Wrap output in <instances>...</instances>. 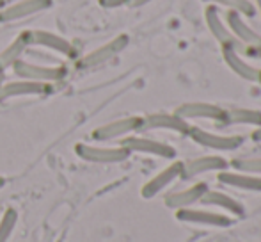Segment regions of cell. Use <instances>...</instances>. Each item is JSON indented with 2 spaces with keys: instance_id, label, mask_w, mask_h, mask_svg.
<instances>
[{
  "instance_id": "6da1fadb",
  "label": "cell",
  "mask_w": 261,
  "mask_h": 242,
  "mask_svg": "<svg viewBox=\"0 0 261 242\" xmlns=\"http://www.w3.org/2000/svg\"><path fill=\"white\" fill-rule=\"evenodd\" d=\"M11 69H13V73L18 79L34 80V82H46V84L62 82L66 79V75H68V69L62 64L45 66V64H36V62H29L25 59H18Z\"/></svg>"
},
{
  "instance_id": "7a4b0ae2",
  "label": "cell",
  "mask_w": 261,
  "mask_h": 242,
  "mask_svg": "<svg viewBox=\"0 0 261 242\" xmlns=\"http://www.w3.org/2000/svg\"><path fill=\"white\" fill-rule=\"evenodd\" d=\"M128 45H130V38H128V34L116 36V38H112L110 41L103 43L101 46L91 50L89 54H86V56H82L80 59H76V62H75L76 69L98 68V66L105 64V62L114 59L116 56H119V54L123 52Z\"/></svg>"
},
{
  "instance_id": "3957f363",
  "label": "cell",
  "mask_w": 261,
  "mask_h": 242,
  "mask_svg": "<svg viewBox=\"0 0 261 242\" xmlns=\"http://www.w3.org/2000/svg\"><path fill=\"white\" fill-rule=\"evenodd\" d=\"M75 153L79 159L93 164H119L130 159L132 153L123 146H94L87 142H76Z\"/></svg>"
},
{
  "instance_id": "277c9868",
  "label": "cell",
  "mask_w": 261,
  "mask_h": 242,
  "mask_svg": "<svg viewBox=\"0 0 261 242\" xmlns=\"http://www.w3.org/2000/svg\"><path fill=\"white\" fill-rule=\"evenodd\" d=\"M137 130H142V116H128V118H121L110 121V123L100 125V127L91 132V137L98 142H107L126 137V135H132Z\"/></svg>"
},
{
  "instance_id": "5b68a950",
  "label": "cell",
  "mask_w": 261,
  "mask_h": 242,
  "mask_svg": "<svg viewBox=\"0 0 261 242\" xmlns=\"http://www.w3.org/2000/svg\"><path fill=\"white\" fill-rule=\"evenodd\" d=\"M189 137L203 148L217 150V152H233L244 144L242 135H220L204 130L201 127H190Z\"/></svg>"
},
{
  "instance_id": "8992f818",
  "label": "cell",
  "mask_w": 261,
  "mask_h": 242,
  "mask_svg": "<svg viewBox=\"0 0 261 242\" xmlns=\"http://www.w3.org/2000/svg\"><path fill=\"white\" fill-rule=\"evenodd\" d=\"M121 146L126 148L130 153H146V155H155L162 159H174L176 150L171 144H165L156 139L141 137V135H126L121 139Z\"/></svg>"
},
{
  "instance_id": "52a82bcc",
  "label": "cell",
  "mask_w": 261,
  "mask_h": 242,
  "mask_svg": "<svg viewBox=\"0 0 261 242\" xmlns=\"http://www.w3.org/2000/svg\"><path fill=\"white\" fill-rule=\"evenodd\" d=\"M54 91V84L34 82V80L18 79L13 82H4L0 89V102L18 96H46Z\"/></svg>"
},
{
  "instance_id": "ba28073f",
  "label": "cell",
  "mask_w": 261,
  "mask_h": 242,
  "mask_svg": "<svg viewBox=\"0 0 261 242\" xmlns=\"http://www.w3.org/2000/svg\"><path fill=\"white\" fill-rule=\"evenodd\" d=\"M52 4V0H18L0 9V23H11V21L34 16V14L50 9Z\"/></svg>"
},
{
  "instance_id": "9c48e42d",
  "label": "cell",
  "mask_w": 261,
  "mask_h": 242,
  "mask_svg": "<svg viewBox=\"0 0 261 242\" xmlns=\"http://www.w3.org/2000/svg\"><path fill=\"white\" fill-rule=\"evenodd\" d=\"M176 219L183 223H194V225L203 226H231L234 219L226 214L213 210H204V208H178L176 210Z\"/></svg>"
},
{
  "instance_id": "30bf717a",
  "label": "cell",
  "mask_w": 261,
  "mask_h": 242,
  "mask_svg": "<svg viewBox=\"0 0 261 242\" xmlns=\"http://www.w3.org/2000/svg\"><path fill=\"white\" fill-rule=\"evenodd\" d=\"M31 39H32V45L48 49L52 52H57L59 56H64L68 59H75L76 57L75 45L71 41H68L66 38H62V36L55 34V32L34 29V31H31Z\"/></svg>"
},
{
  "instance_id": "8fae6325",
  "label": "cell",
  "mask_w": 261,
  "mask_h": 242,
  "mask_svg": "<svg viewBox=\"0 0 261 242\" xmlns=\"http://www.w3.org/2000/svg\"><path fill=\"white\" fill-rule=\"evenodd\" d=\"M226 23H227V29L231 31V34L237 38V41L240 43V45H245V50L261 49V36L249 27L247 21L244 20V16H242L240 13H237V11H227Z\"/></svg>"
},
{
  "instance_id": "7c38bea8",
  "label": "cell",
  "mask_w": 261,
  "mask_h": 242,
  "mask_svg": "<svg viewBox=\"0 0 261 242\" xmlns=\"http://www.w3.org/2000/svg\"><path fill=\"white\" fill-rule=\"evenodd\" d=\"M142 130H171L176 134L189 135L190 125L174 112H155L142 118Z\"/></svg>"
},
{
  "instance_id": "4fadbf2b",
  "label": "cell",
  "mask_w": 261,
  "mask_h": 242,
  "mask_svg": "<svg viewBox=\"0 0 261 242\" xmlns=\"http://www.w3.org/2000/svg\"><path fill=\"white\" fill-rule=\"evenodd\" d=\"M181 175H183V162L176 160V162H172L171 166L162 170L160 173H156L155 177L151 178V180H148L144 185H142L141 196L146 198V200H151V198H155L158 192H162L167 185H171L174 180L181 178Z\"/></svg>"
},
{
  "instance_id": "5bb4252c",
  "label": "cell",
  "mask_w": 261,
  "mask_h": 242,
  "mask_svg": "<svg viewBox=\"0 0 261 242\" xmlns=\"http://www.w3.org/2000/svg\"><path fill=\"white\" fill-rule=\"evenodd\" d=\"M176 116L183 118L185 121L189 119H213V121H224L226 111L219 105L204 104V102H189V104L179 105L174 111Z\"/></svg>"
},
{
  "instance_id": "9a60e30c",
  "label": "cell",
  "mask_w": 261,
  "mask_h": 242,
  "mask_svg": "<svg viewBox=\"0 0 261 242\" xmlns=\"http://www.w3.org/2000/svg\"><path fill=\"white\" fill-rule=\"evenodd\" d=\"M204 21H206L208 31L213 34V38L220 43V46H234V49H237V46L240 45V43L237 41V38L231 34L227 25L222 21L217 6H208L206 9H204Z\"/></svg>"
},
{
  "instance_id": "2e32d148",
  "label": "cell",
  "mask_w": 261,
  "mask_h": 242,
  "mask_svg": "<svg viewBox=\"0 0 261 242\" xmlns=\"http://www.w3.org/2000/svg\"><path fill=\"white\" fill-rule=\"evenodd\" d=\"M227 167V160L219 155H204L192 159L189 162H183V175L181 178L189 180L197 175L208 173V171H224Z\"/></svg>"
},
{
  "instance_id": "e0dca14e",
  "label": "cell",
  "mask_w": 261,
  "mask_h": 242,
  "mask_svg": "<svg viewBox=\"0 0 261 242\" xmlns=\"http://www.w3.org/2000/svg\"><path fill=\"white\" fill-rule=\"evenodd\" d=\"M206 190H208V183L197 182V183H194V185L187 187V189L178 190V192L167 194L164 200L165 207L174 208V210H178V208H187V207H190V205L196 203V201H199Z\"/></svg>"
},
{
  "instance_id": "ac0fdd59",
  "label": "cell",
  "mask_w": 261,
  "mask_h": 242,
  "mask_svg": "<svg viewBox=\"0 0 261 242\" xmlns=\"http://www.w3.org/2000/svg\"><path fill=\"white\" fill-rule=\"evenodd\" d=\"M222 57L226 61V64L244 80H249V82H258L259 80L261 69L254 68V66L249 64L245 59H242L234 46H222Z\"/></svg>"
},
{
  "instance_id": "d6986e66",
  "label": "cell",
  "mask_w": 261,
  "mask_h": 242,
  "mask_svg": "<svg viewBox=\"0 0 261 242\" xmlns=\"http://www.w3.org/2000/svg\"><path fill=\"white\" fill-rule=\"evenodd\" d=\"M29 46H32L31 31H23L0 52V71H6L7 68H13L18 59H21Z\"/></svg>"
},
{
  "instance_id": "ffe728a7",
  "label": "cell",
  "mask_w": 261,
  "mask_h": 242,
  "mask_svg": "<svg viewBox=\"0 0 261 242\" xmlns=\"http://www.w3.org/2000/svg\"><path fill=\"white\" fill-rule=\"evenodd\" d=\"M219 182L224 185L234 187L240 190H251V192H261V178L249 173H240V171H220Z\"/></svg>"
},
{
  "instance_id": "44dd1931",
  "label": "cell",
  "mask_w": 261,
  "mask_h": 242,
  "mask_svg": "<svg viewBox=\"0 0 261 242\" xmlns=\"http://www.w3.org/2000/svg\"><path fill=\"white\" fill-rule=\"evenodd\" d=\"M201 203L208 205V207H219L222 210H227L233 215H244V205L238 200H234L233 196L226 192H220V190H206L201 198Z\"/></svg>"
},
{
  "instance_id": "7402d4cb",
  "label": "cell",
  "mask_w": 261,
  "mask_h": 242,
  "mask_svg": "<svg viewBox=\"0 0 261 242\" xmlns=\"http://www.w3.org/2000/svg\"><path fill=\"white\" fill-rule=\"evenodd\" d=\"M222 125H252L261 127V111L256 109H231L226 111Z\"/></svg>"
},
{
  "instance_id": "603a6c76",
  "label": "cell",
  "mask_w": 261,
  "mask_h": 242,
  "mask_svg": "<svg viewBox=\"0 0 261 242\" xmlns=\"http://www.w3.org/2000/svg\"><path fill=\"white\" fill-rule=\"evenodd\" d=\"M210 2V6H224L229 11H237L242 16H254L256 14V7L251 0H204Z\"/></svg>"
},
{
  "instance_id": "cb8c5ba5",
  "label": "cell",
  "mask_w": 261,
  "mask_h": 242,
  "mask_svg": "<svg viewBox=\"0 0 261 242\" xmlns=\"http://www.w3.org/2000/svg\"><path fill=\"white\" fill-rule=\"evenodd\" d=\"M18 223V212L14 208H7L0 219V242H7L9 237L13 235L14 228Z\"/></svg>"
},
{
  "instance_id": "d4e9b609",
  "label": "cell",
  "mask_w": 261,
  "mask_h": 242,
  "mask_svg": "<svg viewBox=\"0 0 261 242\" xmlns=\"http://www.w3.org/2000/svg\"><path fill=\"white\" fill-rule=\"evenodd\" d=\"M231 166L240 173H261V157H238L231 160Z\"/></svg>"
},
{
  "instance_id": "484cf974",
  "label": "cell",
  "mask_w": 261,
  "mask_h": 242,
  "mask_svg": "<svg viewBox=\"0 0 261 242\" xmlns=\"http://www.w3.org/2000/svg\"><path fill=\"white\" fill-rule=\"evenodd\" d=\"M98 2H100V6L105 7V9H116V7L128 6V4L132 6L134 0H98Z\"/></svg>"
},
{
  "instance_id": "4316f807",
  "label": "cell",
  "mask_w": 261,
  "mask_h": 242,
  "mask_svg": "<svg viewBox=\"0 0 261 242\" xmlns=\"http://www.w3.org/2000/svg\"><path fill=\"white\" fill-rule=\"evenodd\" d=\"M245 52H247L249 56H252V57H258V59H261V49H252V50H245Z\"/></svg>"
},
{
  "instance_id": "83f0119b",
  "label": "cell",
  "mask_w": 261,
  "mask_h": 242,
  "mask_svg": "<svg viewBox=\"0 0 261 242\" xmlns=\"http://www.w3.org/2000/svg\"><path fill=\"white\" fill-rule=\"evenodd\" d=\"M252 139H254V141H258V142H261V127H258L254 132H252Z\"/></svg>"
},
{
  "instance_id": "f1b7e54d",
  "label": "cell",
  "mask_w": 261,
  "mask_h": 242,
  "mask_svg": "<svg viewBox=\"0 0 261 242\" xmlns=\"http://www.w3.org/2000/svg\"><path fill=\"white\" fill-rule=\"evenodd\" d=\"M149 2H151V0H134V2H132V6L141 7V6H146V4H149Z\"/></svg>"
},
{
  "instance_id": "f546056e",
  "label": "cell",
  "mask_w": 261,
  "mask_h": 242,
  "mask_svg": "<svg viewBox=\"0 0 261 242\" xmlns=\"http://www.w3.org/2000/svg\"><path fill=\"white\" fill-rule=\"evenodd\" d=\"M4 86V71H0V89H2Z\"/></svg>"
},
{
  "instance_id": "4dcf8cb0",
  "label": "cell",
  "mask_w": 261,
  "mask_h": 242,
  "mask_svg": "<svg viewBox=\"0 0 261 242\" xmlns=\"http://www.w3.org/2000/svg\"><path fill=\"white\" fill-rule=\"evenodd\" d=\"M254 4H256V7H258V11L261 13V0H254Z\"/></svg>"
},
{
  "instance_id": "1f68e13d",
  "label": "cell",
  "mask_w": 261,
  "mask_h": 242,
  "mask_svg": "<svg viewBox=\"0 0 261 242\" xmlns=\"http://www.w3.org/2000/svg\"><path fill=\"white\" fill-rule=\"evenodd\" d=\"M4 185H6V180H4V178L2 177H0V189H2V187Z\"/></svg>"
},
{
  "instance_id": "d6a6232c",
  "label": "cell",
  "mask_w": 261,
  "mask_h": 242,
  "mask_svg": "<svg viewBox=\"0 0 261 242\" xmlns=\"http://www.w3.org/2000/svg\"><path fill=\"white\" fill-rule=\"evenodd\" d=\"M4 6H6V0H0V9H2Z\"/></svg>"
},
{
  "instance_id": "836d02e7",
  "label": "cell",
  "mask_w": 261,
  "mask_h": 242,
  "mask_svg": "<svg viewBox=\"0 0 261 242\" xmlns=\"http://www.w3.org/2000/svg\"><path fill=\"white\" fill-rule=\"evenodd\" d=\"M258 82H259V86H261V77H259V80H258Z\"/></svg>"
}]
</instances>
